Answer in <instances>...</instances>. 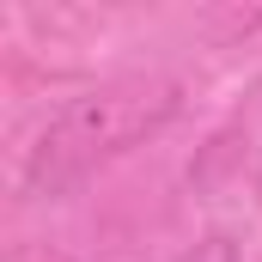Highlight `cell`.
<instances>
[{
    "mask_svg": "<svg viewBox=\"0 0 262 262\" xmlns=\"http://www.w3.org/2000/svg\"><path fill=\"white\" fill-rule=\"evenodd\" d=\"M177 110H183V92L171 79H110V85L67 98L25 152V177H18L25 195L55 201L67 189H79L98 165L122 159L146 134H159Z\"/></svg>",
    "mask_w": 262,
    "mask_h": 262,
    "instance_id": "obj_1",
    "label": "cell"
},
{
    "mask_svg": "<svg viewBox=\"0 0 262 262\" xmlns=\"http://www.w3.org/2000/svg\"><path fill=\"white\" fill-rule=\"evenodd\" d=\"M6 262H79L73 250H55V244H25V250H12Z\"/></svg>",
    "mask_w": 262,
    "mask_h": 262,
    "instance_id": "obj_3",
    "label": "cell"
},
{
    "mask_svg": "<svg viewBox=\"0 0 262 262\" xmlns=\"http://www.w3.org/2000/svg\"><path fill=\"white\" fill-rule=\"evenodd\" d=\"M171 262H244V244H238L232 232H207V238H195V244H183Z\"/></svg>",
    "mask_w": 262,
    "mask_h": 262,
    "instance_id": "obj_2",
    "label": "cell"
}]
</instances>
